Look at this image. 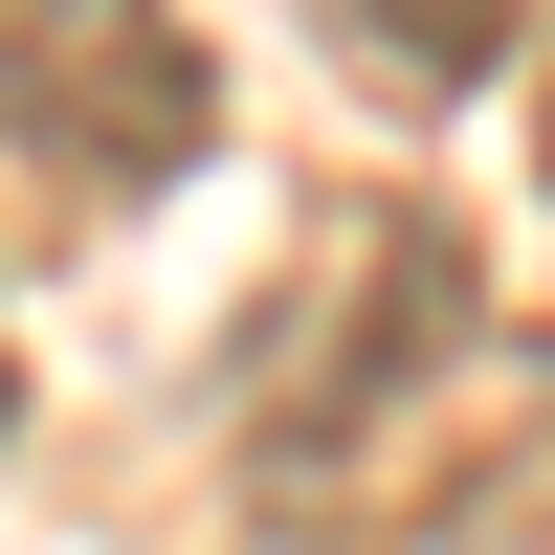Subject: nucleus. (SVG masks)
I'll list each match as a JSON object with an SVG mask.
<instances>
[{"label": "nucleus", "instance_id": "1", "mask_svg": "<svg viewBox=\"0 0 555 555\" xmlns=\"http://www.w3.org/2000/svg\"><path fill=\"white\" fill-rule=\"evenodd\" d=\"M467 356H489V267L444 201H334L289 267V311L245 334V467L289 512H423V467L467 444Z\"/></svg>", "mask_w": 555, "mask_h": 555}, {"label": "nucleus", "instance_id": "2", "mask_svg": "<svg viewBox=\"0 0 555 555\" xmlns=\"http://www.w3.org/2000/svg\"><path fill=\"white\" fill-rule=\"evenodd\" d=\"M201 133H222V67L178 0H0V156L44 201H156L201 178Z\"/></svg>", "mask_w": 555, "mask_h": 555}, {"label": "nucleus", "instance_id": "3", "mask_svg": "<svg viewBox=\"0 0 555 555\" xmlns=\"http://www.w3.org/2000/svg\"><path fill=\"white\" fill-rule=\"evenodd\" d=\"M311 23H334V44H356L378 89H489L533 0H311Z\"/></svg>", "mask_w": 555, "mask_h": 555}, {"label": "nucleus", "instance_id": "4", "mask_svg": "<svg viewBox=\"0 0 555 555\" xmlns=\"http://www.w3.org/2000/svg\"><path fill=\"white\" fill-rule=\"evenodd\" d=\"M0 423H23V378H0Z\"/></svg>", "mask_w": 555, "mask_h": 555}, {"label": "nucleus", "instance_id": "5", "mask_svg": "<svg viewBox=\"0 0 555 555\" xmlns=\"http://www.w3.org/2000/svg\"><path fill=\"white\" fill-rule=\"evenodd\" d=\"M533 133H555V112H533Z\"/></svg>", "mask_w": 555, "mask_h": 555}]
</instances>
